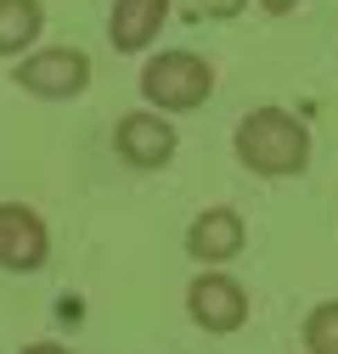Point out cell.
Segmentation results:
<instances>
[{
    "mask_svg": "<svg viewBox=\"0 0 338 354\" xmlns=\"http://www.w3.org/2000/svg\"><path fill=\"white\" fill-rule=\"evenodd\" d=\"M231 147H237V163L248 174H260V180H293V174L310 169V129L287 107L242 113L231 129Z\"/></svg>",
    "mask_w": 338,
    "mask_h": 354,
    "instance_id": "6da1fadb",
    "label": "cell"
},
{
    "mask_svg": "<svg viewBox=\"0 0 338 354\" xmlns=\"http://www.w3.org/2000/svg\"><path fill=\"white\" fill-rule=\"evenodd\" d=\"M215 91V68L197 51H152L141 62V96L158 113H197Z\"/></svg>",
    "mask_w": 338,
    "mask_h": 354,
    "instance_id": "7a4b0ae2",
    "label": "cell"
},
{
    "mask_svg": "<svg viewBox=\"0 0 338 354\" xmlns=\"http://www.w3.org/2000/svg\"><path fill=\"white\" fill-rule=\"evenodd\" d=\"M12 84L39 102H73L91 91V57L79 46H39V51H23L17 68H12Z\"/></svg>",
    "mask_w": 338,
    "mask_h": 354,
    "instance_id": "3957f363",
    "label": "cell"
},
{
    "mask_svg": "<svg viewBox=\"0 0 338 354\" xmlns=\"http://www.w3.org/2000/svg\"><path fill=\"white\" fill-rule=\"evenodd\" d=\"M186 315L208 337H231L248 321V287L237 276H226V264H203V276H192V287H186Z\"/></svg>",
    "mask_w": 338,
    "mask_h": 354,
    "instance_id": "277c9868",
    "label": "cell"
},
{
    "mask_svg": "<svg viewBox=\"0 0 338 354\" xmlns=\"http://www.w3.org/2000/svg\"><path fill=\"white\" fill-rule=\"evenodd\" d=\"M175 147H181V136H175V124H169V113H158V107H136V113H124L113 124L118 163H130L141 174L169 169V163H175Z\"/></svg>",
    "mask_w": 338,
    "mask_h": 354,
    "instance_id": "5b68a950",
    "label": "cell"
},
{
    "mask_svg": "<svg viewBox=\"0 0 338 354\" xmlns=\"http://www.w3.org/2000/svg\"><path fill=\"white\" fill-rule=\"evenodd\" d=\"M46 259H51V231L39 219V208L0 203V270L34 276V270H46Z\"/></svg>",
    "mask_w": 338,
    "mask_h": 354,
    "instance_id": "8992f818",
    "label": "cell"
},
{
    "mask_svg": "<svg viewBox=\"0 0 338 354\" xmlns=\"http://www.w3.org/2000/svg\"><path fill=\"white\" fill-rule=\"evenodd\" d=\"M242 248H248V219H242L231 203H215V208L192 214V225H186V253H192L197 264H231Z\"/></svg>",
    "mask_w": 338,
    "mask_h": 354,
    "instance_id": "52a82bcc",
    "label": "cell"
},
{
    "mask_svg": "<svg viewBox=\"0 0 338 354\" xmlns=\"http://www.w3.org/2000/svg\"><path fill=\"white\" fill-rule=\"evenodd\" d=\"M163 23H169V0H113V12H107V46L118 57L152 51V39L163 34Z\"/></svg>",
    "mask_w": 338,
    "mask_h": 354,
    "instance_id": "ba28073f",
    "label": "cell"
},
{
    "mask_svg": "<svg viewBox=\"0 0 338 354\" xmlns=\"http://www.w3.org/2000/svg\"><path fill=\"white\" fill-rule=\"evenodd\" d=\"M39 34H46L39 0H0V57H23Z\"/></svg>",
    "mask_w": 338,
    "mask_h": 354,
    "instance_id": "9c48e42d",
    "label": "cell"
},
{
    "mask_svg": "<svg viewBox=\"0 0 338 354\" xmlns=\"http://www.w3.org/2000/svg\"><path fill=\"white\" fill-rule=\"evenodd\" d=\"M305 354H338V298H321L305 315Z\"/></svg>",
    "mask_w": 338,
    "mask_h": 354,
    "instance_id": "30bf717a",
    "label": "cell"
},
{
    "mask_svg": "<svg viewBox=\"0 0 338 354\" xmlns=\"http://www.w3.org/2000/svg\"><path fill=\"white\" fill-rule=\"evenodd\" d=\"M192 6H197L203 17H215V23H231V17L248 6V0H192Z\"/></svg>",
    "mask_w": 338,
    "mask_h": 354,
    "instance_id": "8fae6325",
    "label": "cell"
},
{
    "mask_svg": "<svg viewBox=\"0 0 338 354\" xmlns=\"http://www.w3.org/2000/svg\"><path fill=\"white\" fill-rule=\"evenodd\" d=\"M17 354H73L68 343H57V337H39V343H23Z\"/></svg>",
    "mask_w": 338,
    "mask_h": 354,
    "instance_id": "7c38bea8",
    "label": "cell"
},
{
    "mask_svg": "<svg viewBox=\"0 0 338 354\" xmlns=\"http://www.w3.org/2000/svg\"><path fill=\"white\" fill-rule=\"evenodd\" d=\"M305 0H260V12H271V17H287V12H299Z\"/></svg>",
    "mask_w": 338,
    "mask_h": 354,
    "instance_id": "4fadbf2b",
    "label": "cell"
}]
</instances>
